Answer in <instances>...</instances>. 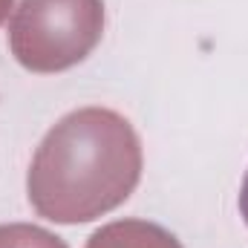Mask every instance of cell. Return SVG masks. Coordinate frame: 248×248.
<instances>
[{
	"label": "cell",
	"mask_w": 248,
	"mask_h": 248,
	"mask_svg": "<svg viewBox=\"0 0 248 248\" xmlns=\"http://www.w3.org/2000/svg\"><path fill=\"white\" fill-rule=\"evenodd\" d=\"M141 141L116 110L84 107L55 124L29 168V202L52 222H90L136 190Z\"/></svg>",
	"instance_id": "1"
},
{
	"label": "cell",
	"mask_w": 248,
	"mask_h": 248,
	"mask_svg": "<svg viewBox=\"0 0 248 248\" xmlns=\"http://www.w3.org/2000/svg\"><path fill=\"white\" fill-rule=\"evenodd\" d=\"M101 32V0H23L9 23V46L32 72H61L84 61Z\"/></svg>",
	"instance_id": "2"
},
{
	"label": "cell",
	"mask_w": 248,
	"mask_h": 248,
	"mask_svg": "<svg viewBox=\"0 0 248 248\" xmlns=\"http://www.w3.org/2000/svg\"><path fill=\"white\" fill-rule=\"evenodd\" d=\"M87 248H182L173 234L144 219H122L98 228Z\"/></svg>",
	"instance_id": "3"
},
{
	"label": "cell",
	"mask_w": 248,
	"mask_h": 248,
	"mask_svg": "<svg viewBox=\"0 0 248 248\" xmlns=\"http://www.w3.org/2000/svg\"><path fill=\"white\" fill-rule=\"evenodd\" d=\"M0 248H66L61 237L38 228V225H0Z\"/></svg>",
	"instance_id": "4"
},
{
	"label": "cell",
	"mask_w": 248,
	"mask_h": 248,
	"mask_svg": "<svg viewBox=\"0 0 248 248\" xmlns=\"http://www.w3.org/2000/svg\"><path fill=\"white\" fill-rule=\"evenodd\" d=\"M240 214H243V219H246V225H248V173H246V179H243V187H240Z\"/></svg>",
	"instance_id": "5"
},
{
	"label": "cell",
	"mask_w": 248,
	"mask_h": 248,
	"mask_svg": "<svg viewBox=\"0 0 248 248\" xmlns=\"http://www.w3.org/2000/svg\"><path fill=\"white\" fill-rule=\"evenodd\" d=\"M9 9H12V0H0V23L6 20V15H9Z\"/></svg>",
	"instance_id": "6"
}]
</instances>
